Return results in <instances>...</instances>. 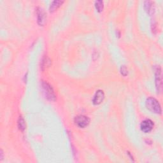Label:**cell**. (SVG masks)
<instances>
[{"label": "cell", "mask_w": 163, "mask_h": 163, "mask_svg": "<svg viewBox=\"0 0 163 163\" xmlns=\"http://www.w3.org/2000/svg\"><path fill=\"white\" fill-rule=\"evenodd\" d=\"M64 2L63 1H53L50 6V12H53L56 10Z\"/></svg>", "instance_id": "cell-8"}, {"label": "cell", "mask_w": 163, "mask_h": 163, "mask_svg": "<svg viewBox=\"0 0 163 163\" xmlns=\"http://www.w3.org/2000/svg\"><path fill=\"white\" fill-rule=\"evenodd\" d=\"M120 72H121V74L123 76H126L128 74V69L125 67V66H122L120 68Z\"/></svg>", "instance_id": "cell-13"}, {"label": "cell", "mask_w": 163, "mask_h": 163, "mask_svg": "<svg viewBox=\"0 0 163 163\" xmlns=\"http://www.w3.org/2000/svg\"><path fill=\"white\" fill-rule=\"evenodd\" d=\"M155 75V86L157 92H160L162 90V74L161 68L159 66L154 68Z\"/></svg>", "instance_id": "cell-3"}, {"label": "cell", "mask_w": 163, "mask_h": 163, "mask_svg": "<svg viewBox=\"0 0 163 163\" xmlns=\"http://www.w3.org/2000/svg\"><path fill=\"white\" fill-rule=\"evenodd\" d=\"M42 87L43 93L47 99L51 101H54L56 99V95L53 92V90L48 83L43 82L42 83Z\"/></svg>", "instance_id": "cell-2"}, {"label": "cell", "mask_w": 163, "mask_h": 163, "mask_svg": "<svg viewBox=\"0 0 163 163\" xmlns=\"http://www.w3.org/2000/svg\"><path fill=\"white\" fill-rule=\"evenodd\" d=\"M89 118L85 115H80L75 118V123L80 128H85V127H87L89 125Z\"/></svg>", "instance_id": "cell-4"}, {"label": "cell", "mask_w": 163, "mask_h": 163, "mask_svg": "<svg viewBox=\"0 0 163 163\" xmlns=\"http://www.w3.org/2000/svg\"><path fill=\"white\" fill-rule=\"evenodd\" d=\"M18 127H19V129L22 131H24L26 129V122L22 117H20L19 120H18Z\"/></svg>", "instance_id": "cell-10"}, {"label": "cell", "mask_w": 163, "mask_h": 163, "mask_svg": "<svg viewBox=\"0 0 163 163\" xmlns=\"http://www.w3.org/2000/svg\"><path fill=\"white\" fill-rule=\"evenodd\" d=\"M50 60L47 58H45L42 62V68H46V66H49L50 65Z\"/></svg>", "instance_id": "cell-12"}, {"label": "cell", "mask_w": 163, "mask_h": 163, "mask_svg": "<svg viewBox=\"0 0 163 163\" xmlns=\"http://www.w3.org/2000/svg\"><path fill=\"white\" fill-rule=\"evenodd\" d=\"M95 7L98 12H101L103 11L104 5H103V2L102 1H97L95 2Z\"/></svg>", "instance_id": "cell-11"}, {"label": "cell", "mask_w": 163, "mask_h": 163, "mask_svg": "<svg viewBox=\"0 0 163 163\" xmlns=\"http://www.w3.org/2000/svg\"><path fill=\"white\" fill-rule=\"evenodd\" d=\"M104 98V94L103 91L101 90H98V91H96V93L94 96V98L93 100V104L95 105H98V104H101L103 102Z\"/></svg>", "instance_id": "cell-6"}, {"label": "cell", "mask_w": 163, "mask_h": 163, "mask_svg": "<svg viewBox=\"0 0 163 163\" xmlns=\"http://www.w3.org/2000/svg\"><path fill=\"white\" fill-rule=\"evenodd\" d=\"M154 128V122L150 119H146L143 120L140 125L141 130L145 133H148L150 132Z\"/></svg>", "instance_id": "cell-5"}, {"label": "cell", "mask_w": 163, "mask_h": 163, "mask_svg": "<svg viewBox=\"0 0 163 163\" xmlns=\"http://www.w3.org/2000/svg\"><path fill=\"white\" fill-rule=\"evenodd\" d=\"M144 7H145V9L146 12L149 13V14H151L153 13V11L154 10V6L152 5V2H150V1H147L145 2L144 4Z\"/></svg>", "instance_id": "cell-9"}, {"label": "cell", "mask_w": 163, "mask_h": 163, "mask_svg": "<svg viewBox=\"0 0 163 163\" xmlns=\"http://www.w3.org/2000/svg\"><path fill=\"white\" fill-rule=\"evenodd\" d=\"M37 15H38V23L40 26L44 25L46 20V14L44 12V11L40 8H38L37 10Z\"/></svg>", "instance_id": "cell-7"}, {"label": "cell", "mask_w": 163, "mask_h": 163, "mask_svg": "<svg viewBox=\"0 0 163 163\" xmlns=\"http://www.w3.org/2000/svg\"><path fill=\"white\" fill-rule=\"evenodd\" d=\"M146 106L148 110L154 114H160L162 112L161 107L159 101L154 98H149L147 99Z\"/></svg>", "instance_id": "cell-1"}]
</instances>
